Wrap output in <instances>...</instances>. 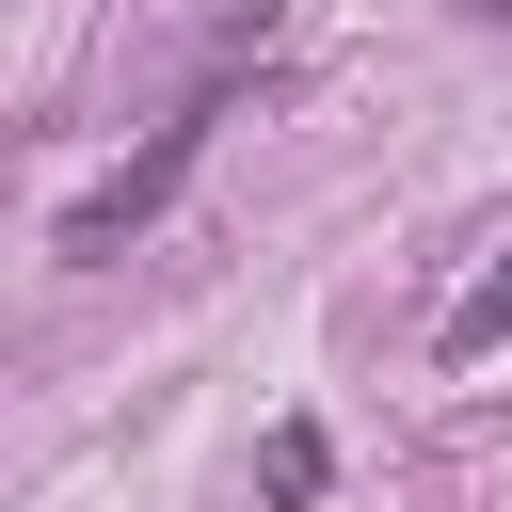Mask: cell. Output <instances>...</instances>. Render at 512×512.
<instances>
[{"mask_svg": "<svg viewBox=\"0 0 512 512\" xmlns=\"http://www.w3.org/2000/svg\"><path fill=\"white\" fill-rule=\"evenodd\" d=\"M496 336H512V272H480V288H464V304H448V368H480V352H496Z\"/></svg>", "mask_w": 512, "mask_h": 512, "instance_id": "obj_2", "label": "cell"}, {"mask_svg": "<svg viewBox=\"0 0 512 512\" xmlns=\"http://www.w3.org/2000/svg\"><path fill=\"white\" fill-rule=\"evenodd\" d=\"M256 48H272V32H256ZM256 48H224V64H208V80H192V96L144 128V160H128L112 192H80V208H64V256H128V240L176 208V176H192V160H208V128L240 112V64H256Z\"/></svg>", "mask_w": 512, "mask_h": 512, "instance_id": "obj_1", "label": "cell"}]
</instances>
